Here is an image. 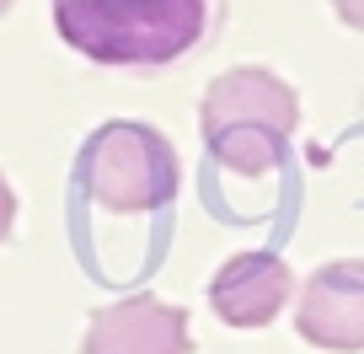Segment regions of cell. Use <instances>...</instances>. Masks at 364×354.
<instances>
[{
  "instance_id": "obj_1",
  "label": "cell",
  "mask_w": 364,
  "mask_h": 354,
  "mask_svg": "<svg viewBox=\"0 0 364 354\" xmlns=\"http://www.w3.org/2000/svg\"><path fill=\"white\" fill-rule=\"evenodd\" d=\"M54 27L97 65H171L204 38L209 0H54Z\"/></svg>"
},
{
  "instance_id": "obj_2",
  "label": "cell",
  "mask_w": 364,
  "mask_h": 354,
  "mask_svg": "<svg viewBox=\"0 0 364 354\" xmlns=\"http://www.w3.org/2000/svg\"><path fill=\"white\" fill-rule=\"evenodd\" d=\"M295 124H300L295 92L268 70H225L198 108L209 156L236 177H268L284 161Z\"/></svg>"
},
{
  "instance_id": "obj_3",
  "label": "cell",
  "mask_w": 364,
  "mask_h": 354,
  "mask_svg": "<svg viewBox=\"0 0 364 354\" xmlns=\"http://www.w3.org/2000/svg\"><path fill=\"white\" fill-rule=\"evenodd\" d=\"M75 183L113 215H156L177 199V150L150 124L113 118L80 145Z\"/></svg>"
},
{
  "instance_id": "obj_4",
  "label": "cell",
  "mask_w": 364,
  "mask_h": 354,
  "mask_svg": "<svg viewBox=\"0 0 364 354\" xmlns=\"http://www.w3.org/2000/svg\"><path fill=\"white\" fill-rule=\"evenodd\" d=\"M300 338L332 354H353L364 349V263L343 258V263H321L316 274L300 285Z\"/></svg>"
},
{
  "instance_id": "obj_5",
  "label": "cell",
  "mask_w": 364,
  "mask_h": 354,
  "mask_svg": "<svg viewBox=\"0 0 364 354\" xmlns=\"http://www.w3.org/2000/svg\"><path fill=\"white\" fill-rule=\"evenodd\" d=\"M86 354H188V317L156 296L113 301L91 317Z\"/></svg>"
},
{
  "instance_id": "obj_6",
  "label": "cell",
  "mask_w": 364,
  "mask_h": 354,
  "mask_svg": "<svg viewBox=\"0 0 364 354\" xmlns=\"http://www.w3.org/2000/svg\"><path fill=\"white\" fill-rule=\"evenodd\" d=\"M289 290H295V279L273 252H236L209 285V306L230 328H268L284 311Z\"/></svg>"
},
{
  "instance_id": "obj_7",
  "label": "cell",
  "mask_w": 364,
  "mask_h": 354,
  "mask_svg": "<svg viewBox=\"0 0 364 354\" xmlns=\"http://www.w3.org/2000/svg\"><path fill=\"white\" fill-rule=\"evenodd\" d=\"M11 220H16V199H11V188H6V177H0V241L11 236Z\"/></svg>"
},
{
  "instance_id": "obj_8",
  "label": "cell",
  "mask_w": 364,
  "mask_h": 354,
  "mask_svg": "<svg viewBox=\"0 0 364 354\" xmlns=\"http://www.w3.org/2000/svg\"><path fill=\"white\" fill-rule=\"evenodd\" d=\"M332 6H338V16L348 27H359V33H364V0H332Z\"/></svg>"
},
{
  "instance_id": "obj_9",
  "label": "cell",
  "mask_w": 364,
  "mask_h": 354,
  "mask_svg": "<svg viewBox=\"0 0 364 354\" xmlns=\"http://www.w3.org/2000/svg\"><path fill=\"white\" fill-rule=\"evenodd\" d=\"M6 6H11V0H0V16H6Z\"/></svg>"
}]
</instances>
